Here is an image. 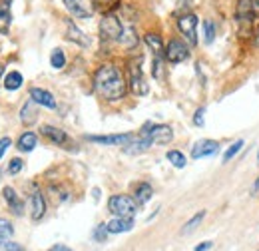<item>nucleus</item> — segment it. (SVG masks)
<instances>
[{
  "instance_id": "nucleus-44",
  "label": "nucleus",
  "mask_w": 259,
  "mask_h": 251,
  "mask_svg": "<svg viewBox=\"0 0 259 251\" xmlns=\"http://www.w3.org/2000/svg\"><path fill=\"white\" fill-rule=\"evenodd\" d=\"M0 176H2V174H0Z\"/></svg>"
},
{
  "instance_id": "nucleus-12",
  "label": "nucleus",
  "mask_w": 259,
  "mask_h": 251,
  "mask_svg": "<svg viewBox=\"0 0 259 251\" xmlns=\"http://www.w3.org/2000/svg\"><path fill=\"white\" fill-rule=\"evenodd\" d=\"M154 146V142L148 138V136H144V134H138L132 142H130L128 146H124V152L128 154V156H138V154H144V152H148L150 148Z\"/></svg>"
},
{
  "instance_id": "nucleus-28",
  "label": "nucleus",
  "mask_w": 259,
  "mask_h": 251,
  "mask_svg": "<svg viewBox=\"0 0 259 251\" xmlns=\"http://www.w3.org/2000/svg\"><path fill=\"white\" fill-rule=\"evenodd\" d=\"M164 60H166V56H154L152 76H154L156 80H164Z\"/></svg>"
},
{
  "instance_id": "nucleus-29",
  "label": "nucleus",
  "mask_w": 259,
  "mask_h": 251,
  "mask_svg": "<svg viewBox=\"0 0 259 251\" xmlns=\"http://www.w3.org/2000/svg\"><path fill=\"white\" fill-rule=\"evenodd\" d=\"M203 217H205V211H199V213H195V215H194V217H192V219H190V221H188V223L184 225L182 233H184V235L192 233V231H194V229H195V227H197V225L201 223V219H203Z\"/></svg>"
},
{
  "instance_id": "nucleus-8",
  "label": "nucleus",
  "mask_w": 259,
  "mask_h": 251,
  "mask_svg": "<svg viewBox=\"0 0 259 251\" xmlns=\"http://www.w3.org/2000/svg\"><path fill=\"white\" fill-rule=\"evenodd\" d=\"M66 10L74 18H90L94 14V0H62Z\"/></svg>"
},
{
  "instance_id": "nucleus-41",
  "label": "nucleus",
  "mask_w": 259,
  "mask_h": 251,
  "mask_svg": "<svg viewBox=\"0 0 259 251\" xmlns=\"http://www.w3.org/2000/svg\"><path fill=\"white\" fill-rule=\"evenodd\" d=\"M259 191V178H257V182L253 184V193H257Z\"/></svg>"
},
{
  "instance_id": "nucleus-22",
  "label": "nucleus",
  "mask_w": 259,
  "mask_h": 251,
  "mask_svg": "<svg viewBox=\"0 0 259 251\" xmlns=\"http://www.w3.org/2000/svg\"><path fill=\"white\" fill-rule=\"evenodd\" d=\"M38 146V138H36V134L34 132H24L20 138H18V150L20 152H32L34 148Z\"/></svg>"
},
{
  "instance_id": "nucleus-27",
  "label": "nucleus",
  "mask_w": 259,
  "mask_h": 251,
  "mask_svg": "<svg viewBox=\"0 0 259 251\" xmlns=\"http://www.w3.org/2000/svg\"><path fill=\"white\" fill-rule=\"evenodd\" d=\"M50 66L56 68V70H62L66 66V56H64V52L60 48L52 50V54H50Z\"/></svg>"
},
{
  "instance_id": "nucleus-17",
  "label": "nucleus",
  "mask_w": 259,
  "mask_h": 251,
  "mask_svg": "<svg viewBox=\"0 0 259 251\" xmlns=\"http://www.w3.org/2000/svg\"><path fill=\"white\" fill-rule=\"evenodd\" d=\"M12 0H2L0 2V34H6L10 30V22H12Z\"/></svg>"
},
{
  "instance_id": "nucleus-6",
  "label": "nucleus",
  "mask_w": 259,
  "mask_h": 251,
  "mask_svg": "<svg viewBox=\"0 0 259 251\" xmlns=\"http://www.w3.org/2000/svg\"><path fill=\"white\" fill-rule=\"evenodd\" d=\"M140 134L148 136L154 144H160V146H166L174 140V130L166 124H146L140 130Z\"/></svg>"
},
{
  "instance_id": "nucleus-19",
  "label": "nucleus",
  "mask_w": 259,
  "mask_h": 251,
  "mask_svg": "<svg viewBox=\"0 0 259 251\" xmlns=\"http://www.w3.org/2000/svg\"><path fill=\"white\" fill-rule=\"evenodd\" d=\"M106 225L110 233H126L130 229H134V217H114Z\"/></svg>"
},
{
  "instance_id": "nucleus-9",
  "label": "nucleus",
  "mask_w": 259,
  "mask_h": 251,
  "mask_svg": "<svg viewBox=\"0 0 259 251\" xmlns=\"http://www.w3.org/2000/svg\"><path fill=\"white\" fill-rule=\"evenodd\" d=\"M40 134H42L46 140H50L52 144H56V146H62V148H70V146H72V138H70L64 130L54 128V126H42Z\"/></svg>"
},
{
  "instance_id": "nucleus-25",
  "label": "nucleus",
  "mask_w": 259,
  "mask_h": 251,
  "mask_svg": "<svg viewBox=\"0 0 259 251\" xmlns=\"http://www.w3.org/2000/svg\"><path fill=\"white\" fill-rule=\"evenodd\" d=\"M22 82H24V78H22V74L20 72H8L6 74V78H4V88L6 90H18L20 86H22Z\"/></svg>"
},
{
  "instance_id": "nucleus-10",
  "label": "nucleus",
  "mask_w": 259,
  "mask_h": 251,
  "mask_svg": "<svg viewBox=\"0 0 259 251\" xmlns=\"http://www.w3.org/2000/svg\"><path fill=\"white\" fill-rule=\"evenodd\" d=\"M136 136L134 134H114V136H88L86 140L102 146H128Z\"/></svg>"
},
{
  "instance_id": "nucleus-14",
  "label": "nucleus",
  "mask_w": 259,
  "mask_h": 251,
  "mask_svg": "<svg viewBox=\"0 0 259 251\" xmlns=\"http://www.w3.org/2000/svg\"><path fill=\"white\" fill-rule=\"evenodd\" d=\"M30 100H34L38 106H44L48 110H56V98L44 88H30Z\"/></svg>"
},
{
  "instance_id": "nucleus-42",
  "label": "nucleus",
  "mask_w": 259,
  "mask_h": 251,
  "mask_svg": "<svg viewBox=\"0 0 259 251\" xmlns=\"http://www.w3.org/2000/svg\"><path fill=\"white\" fill-rule=\"evenodd\" d=\"M2 70H4V68H2V66H0V74H2Z\"/></svg>"
},
{
  "instance_id": "nucleus-7",
  "label": "nucleus",
  "mask_w": 259,
  "mask_h": 251,
  "mask_svg": "<svg viewBox=\"0 0 259 251\" xmlns=\"http://www.w3.org/2000/svg\"><path fill=\"white\" fill-rule=\"evenodd\" d=\"M190 58V44L180 38H172L166 44V60L170 64H180Z\"/></svg>"
},
{
  "instance_id": "nucleus-11",
  "label": "nucleus",
  "mask_w": 259,
  "mask_h": 251,
  "mask_svg": "<svg viewBox=\"0 0 259 251\" xmlns=\"http://www.w3.org/2000/svg\"><path fill=\"white\" fill-rule=\"evenodd\" d=\"M219 152V144L215 140H199L194 148H192V158L199 160V158H209L213 154Z\"/></svg>"
},
{
  "instance_id": "nucleus-15",
  "label": "nucleus",
  "mask_w": 259,
  "mask_h": 251,
  "mask_svg": "<svg viewBox=\"0 0 259 251\" xmlns=\"http://www.w3.org/2000/svg\"><path fill=\"white\" fill-rule=\"evenodd\" d=\"M46 213V199L40 191H34L32 197H30V215H32V221H40Z\"/></svg>"
},
{
  "instance_id": "nucleus-18",
  "label": "nucleus",
  "mask_w": 259,
  "mask_h": 251,
  "mask_svg": "<svg viewBox=\"0 0 259 251\" xmlns=\"http://www.w3.org/2000/svg\"><path fill=\"white\" fill-rule=\"evenodd\" d=\"M4 199H6V203H8V207H10V211L14 213V215H22L24 213V201L18 197V193L12 189V188H4Z\"/></svg>"
},
{
  "instance_id": "nucleus-33",
  "label": "nucleus",
  "mask_w": 259,
  "mask_h": 251,
  "mask_svg": "<svg viewBox=\"0 0 259 251\" xmlns=\"http://www.w3.org/2000/svg\"><path fill=\"white\" fill-rule=\"evenodd\" d=\"M108 225L106 223H100L96 229H94V239L96 241H106V237H108Z\"/></svg>"
},
{
  "instance_id": "nucleus-21",
  "label": "nucleus",
  "mask_w": 259,
  "mask_h": 251,
  "mask_svg": "<svg viewBox=\"0 0 259 251\" xmlns=\"http://www.w3.org/2000/svg\"><path fill=\"white\" fill-rule=\"evenodd\" d=\"M34 104H36L34 100H28V102L22 106V110H20V120H22V124H26V126H32V124L38 120V110H36Z\"/></svg>"
},
{
  "instance_id": "nucleus-36",
  "label": "nucleus",
  "mask_w": 259,
  "mask_h": 251,
  "mask_svg": "<svg viewBox=\"0 0 259 251\" xmlns=\"http://www.w3.org/2000/svg\"><path fill=\"white\" fill-rule=\"evenodd\" d=\"M10 144H12V140H10V138H2V140H0V158L4 156V152L10 148Z\"/></svg>"
},
{
  "instance_id": "nucleus-40",
  "label": "nucleus",
  "mask_w": 259,
  "mask_h": 251,
  "mask_svg": "<svg viewBox=\"0 0 259 251\" xmlns=\"http://www.w3.org/2000/svg\"><path fill=\"white\" fill-rule=\"evenodd\" d=\"M251 6H253V12H255V16L259 18V0H251Z\"/></svg>"
},
{
  "instance_id": "nucleus-16",
  "label": "nucleus",
  "mask_w": 259,
  "mask_h": 251,
  "mask_svg": "<svg viewBox=\"0 0 259 251\" xmlns=\"http://www.w3.org/2000/svg\"><path fill=\"white\" fill-rule=\"evenodd\" d=\"M144 42L148 44V48L152 50L154 56H166V46H164V40L158 32H146Z\"/></svg>"
},
{
  "instance_id": "nucleus-2",
  "label": "nucleus",
  "mask_w": 259,
  "mask_h": 251,
  "mask_svg": "<svg viewBox=\"0 0 259 251\" xmlns=\"http://www.w3.org/2000/svg\"><path fill=\"white\" fill-rule=\"evenodd\" d=\"M124 24L120 22L118 14L110 12V14H104L102 20H100V38L104 42H122V36H124Z\"/></svg>"
},
{
  "instance_id": "nucleus-4",
  "label": "nucleus",
  "mask_w": 259,
  "mask_h": 251,
  "mask_svg": "<svg viewBox=\"0 0 259 251\" xmlns=\"http://www.w3.org/2000/svg\"><path fill=\"white\" fill-rule=\"evenodd\" d=\"M108 211L114 217H134L138 211V203L130 195H112L108 199Z\"/></svg>"
},
{
  "instance_id": "nucleus-39",
  "label": "nucleus",
  "mask_w": 259,
  "mask_h": 251,
  "mask_svg": "<svg viewBox=\"0 0 259 251\" xmlns=\"http://www.w3.org/2000/svg\"><path fill=\"white\" fill-rule=\"evenodd\" d=\"M48 251H72V249H70V247H66V245H62V243H58V245L50 247Z\"/></svg>"
},
{
  "instance_id": "nucleus-34",
  "label": "nucleus",
  "mask_w": 259,
  "mask_h": 251,
  "mask_svg": "<svg viewBox=\"0 0 259 251\" xmlns=\"http://www.w3.org/2000/svg\"><path fill=\"white\" fill-rule=\"evenodd\" d=\"M194 124L197 126V128H203V124H205V108L195 110V114H194Z\"/></svg>"
},
{
  "instance_id": "nucleus-30",
  "label": "nucleus",
  "mask_w": 259,
  "mask_h": 251,
  "mask_svg": "<svg viewBox=\"0 0 259 251\" xmlns=\"http://www.w3.org/2000/svg\"><path fill=\"white\" fill-rule=\"evenodd\" d=\"M241 148H243V140H237L233 146H229L227 148V152L223 154V164H227V162H231L239 152H241Z\"/></svg>"
},
{
  "instance_id": "nucleus-38",
  "label": "nucleus",
  "mask_w": 259,
  "mask_h": 251,
  "mask_svg": "<svg viewBox=\"0 0 259 251\" xmlns=\"http://www.w3.org/2000/svg\"><path fill=\"white\" fill-rule=\"evenodd\" d=\"M253 40H255V44L259 48V20L255 22V28H253Z\"/></svg>"
},
{
  "instance_id": "nucleus-5",
  "label": "nucleus",
  "mask_w": 259,
  "mask_h": 251,
  "mask_svg": "<svg viewBox=\"0 0 259 251\" xmlns=\"http://www.w3.org/2000/svg\"><path fill=\"white\" fill-rule=\"evenodd\" d=\"M128 74H130V90H132L136 96H146L150 92V86L144 78V72H142V60H132L128 64Z\"/></svg>"
},
{
  "instance_id": "nucleus-13",
  "label": "nucleus",
  "mask_w": 259,
  "mask_h": 251,
  "mask_svg": "<svg viewBox=\"0 0 259 251\" xmlns=\"http://www.w3.org/2000/svg\"><path fill=\"white\" fill-rule=\"evenodd\" d=\"M64 24H66V40H70V42H74V44H78V46H82V48H86V46L90 44L88 36L74 24L72 18H66Z\"/></svg>"
},
{
  "instance_id": "nucleus-31",
  "label": "nucleus",
  "mask_w": 259,
  "mask_h": 251,
  "mask_svg": "<svg viewBox=\"0 0 259 251\" xmlns=\"http://www.w3.org/2000/svg\"><path fill=\"white\" fill-rule=\"evenodd\" d=\"M14 235V227L8 219H2L0 217V239H10Z\"/></svg>"
},
{
  "instance_id": "nucleus-26",
  "label": "nucleus",
  "mask_w": 259,
  "mask_h": 251,
  "mask_svg": "<svg viewBox=\"0 0 259 251\" xmlns=\"http://www.w3.org/2000/svg\"><path fill=\"white\" fill-rule=\"evenodd\" d=\"M168 162L174 166V168H178V170H182V168H186V164H188V160H186V156L180 152V150H170L168 152Z\"/></svg>"
},
{
  "instance_id": "nucleus-43",
  "label": "nucleus",
  "mask_w": 259,
  "mask_h": 251,
  "mask_svg": "<svg viewBox=\"0 0 259 251\" xmlns=\"http://www.w3.org/2000/svg\"><path fill=\"white\" fill-rule=\"evenodd\" d=\"M257 162H259V154H257Z\"/></svg>"
},
{
  "instance_id": "nucleus-3",
  "label": "nucleus",
  "mask_w": 259,
  "mask_h": 251,
  "mask_svg": "<svg viewBox=\"0 0 259 251\" xmlns=\"http://www.w3.org/2000/svg\"><path fill=\"white\" fill-rule=\"evenodd\" d=\"M197 24H199V18L194 12H182L176 18V26H178L182 38L190 46H197Z\"/></svg>"
},
{
  "instance_id": "nucleus-35",
  "label": "nucleus",
  "mask_w": 259,
  "mask_h": 251,
  "mask_svg": "<svg viewBox=\"0 0 259 251\" xmlns=\"http://www.w3.org/2000/svg\"><path fill=\"white\" fill-rule=\"evenodd\" d=\"M22 168H24V164H22V160H18V158L10 160V164H8V172H10L12 176H14V174H18Z\"/></svg>"
},
{
  "instance_id": "nucleus-32",
  "label": "nucleus",
  "mask_w": 259,
  "mask_h": 251,
  "mask_svg": "<svg viewBox=\"0 0 259 251\" xmlns=\"http://www.w3.org/2000/svg\"><path fill=\"white\" fill-rule=\"evenodd\" d=\"M0 251H24V247L10 239H0Z\"/></svg>"
},
{
  "instance_id": "nucleus-24",
  "label": "nucleus",
  "mask_w": 259,
  "mask_h": 251,
  "mask_svg": "<svg viewBox=\"0 0 259 251\" xmlns=\"http://www.w3.org/2000/svg\"><path fill=\"white\" fill-rule=\"evenodd\" d=\"M215 36H217V26H215V22H213L211 18H205V20H203V42L209 46V44H213Z\"/></svg>"
},
{
  "instance_id": "nucleus-20",
  "label": "nucleus",
  "mask_w": 259,
  "mask_h": 251,
  "mask_svg": "<svg viewBox=\"0 0 259 251\" xmlns=\"http://www.w3.org/2000/svg\"><path fill=\"white\" fill-rule=\"evenodd\" d=\"M152 195H154V189H152V186H150L148 182H140V184L134 188V199H136L138 205L148 203V201L152 199Z\"/></svg>"
},
{
  "instance_id": "nucleus-23",
  "label": "nucleus",
  "mask_w": 259,
  "mask_h": 251,
  "mask_svg": "<svg viewBox=\"0 0 259 251\" xmlns=\"http://www.w3.org/2000/svg\"><path fill=\"white\" fill-rule=\"evenodd\" d=\"M118 6H120V0H94V10H100L102 14L116 12Z\"/></svg>"
},
{
  "instance_id": "nucleus-37",
  "label": "nucleus",
  "mask_w": 259,
  "mask_h": 251,
  "mask_svg": "<svg viewBox=\"0 0 259 251\" xmlns=\"http://www.w3.org/2000/svg\"><path fill=\"white\" fill-rule=\"evenodd\" d=\"M213 247V243L211 241H205V243H199V245H195V251H209Z\"/></svg>"
},
{
  "instance_id": "nucleus-1",
  "label": "nucleus",
  "mask_w": 259,
  "mask_h": 251,
  "mask_svg": "<svg viewBox=\"0 0 259 251\" xmlns=\"http://www.w3.org/2000/svg\"><path fill=\"white\" fill-rule=\"evenodd\" d=\"M94 92L106 102L124 100L126 92H128V82H126L122 70L112 62L98 66V70L94 74Z\"/></svg>"
}]
</instances>
